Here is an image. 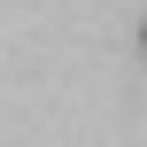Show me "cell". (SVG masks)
Instances as JSON below:
<instances>
[{
  "instance_id": "6da1fadb",
  "label": "cell",
  "mask_w": 147,
  "mask_h": 147,
  "mask_svg": "<svg viewBox=\"0 0 147 147\" xmlns=\"http://www.w3.org/2000/svg\"><path fill=\"white\" fill-rule=\"evenodd\" d=\"M140 47H147V23H140Z\"/></svg>"
}]
</instances>
